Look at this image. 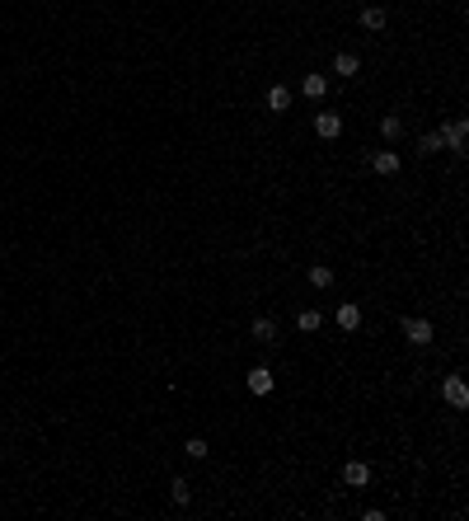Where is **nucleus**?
Masks as SVG:
<instances>
[{"label":"nucleus","mask_w":469,"mask_h":521,"mask_svg":"<svg viewBox=\"0 0 469 521\" xmlns=\"http://www.w3.org/2000/svg\"><path fill=\"white\" fill-rule=\"evenodd\" d=\"M319 324H324V319H319V310H300V315H296V329H300V333H314Z\"/></svg>","instance_id":"f3484780"},{"label":"nucleus","mask_w":469,"mask_h":521,"mask_svg":"<svg viewBox=\"0 0 469 521\" xmlns=\"http://www.w3.org/2000/svg\"><path fill=\"white\" fill-rule=\"evenodd\" d=\"M380 137H385V141H399V137H404V118H399V113H385V118H380Z\"/></svg>","instance_id":"9b49d317"},{"label":"nucleus","mask_w":469,"mask_h":521,"mask_svg":"<svg viewBox=\"0 0 469 521\" xmlns=\"http://www.w3.org/2000/svg\"><path fill=\"white\" fill-rule=\"evenodd\" d=\"M314 132H319L324 141H338V137H343V118H338V113H314Z\"/></svg>","instance_id":"39448f33"},{"label":"nucleus","mask_w":469,"mask_h":521,"mask_svg":"<svg viewBox=\"0 0 469 521\" xmlns=\"http://www.w3.org/2000/svg\"><path fill=\"white\" fill-rule=\"evenodd\" d=\"M253 343H277V324H272V319H253Z\"/></svg>","instance_id":"4468645a"},{"label":"nucleus","mask_w":469,"mask_h":521,"mask_svg":"<svg viewBox=\"0 0 469 521\" xmlns=\"http://www.w3.org/2000/svg\"><path fill=\"white\" fill-rule=\"evenodd\" d=\"M404 338H408L413 347H427V343H432V319L408 315V319H404Z\"/></svg>","instance_id":"7ed1b4c3"},{"label":"nucleus","mask_w":469,"mask_h":521,"mask_svg":"<svg viewBox=\"0 0 469 521\" xmlns=\"http://www.w3.org/2000/svg\"><path fill=\"white\" fill-rule=\"evenodd\" d=\"M188 498H192V489H188V479H174V503L183 507V503H188Z\"/></svg>","instance_id":"a211bd4d"},{"label":"nucleus","mask_w":469,"mask_h":521,"mask_svg":"<svg viewBox=\"0 0 469 521\" xmlns=\"http://www.w3.org/2000/svg\"><path fill=\"white\" fill-rule=\"evenodd\" d=\"M310 286H319V291L333 286V268H328V263H314V268H310Z\"/></svg>","instance_id":"dca6fc26"},{"label":"nucleus","mask_w":469,"mask_h":521,"mask_svg":"<svg viewBox=\"0 0 469 521\" xmlns=\"http://www.w3.org/2000/svg\"><path fill=\"white\" fill-rule=\"evenodd\" d=\"M300 90H305V99H324V95H328V76H319V71H314V76L300 80Z\"/></svg>","instance_id":"9d476101"},{"label":"nucleus","mask_w":469,"mask_h":521,"mask_svg":"<svg viewBox=\"0 0 469 521\" xmlns=\"http://www.w3.org/2000/svg\"><path fill=\"white\" fill-rule=\"evenodd\" d=\"M357 324H361V305H352V300H347V305H338V329L352 333Z\"/></svg>","instance_id":"ddd939ff"},{"label":"nucleus","mask_w":469,"mask_h":521,"mask_svg":"<svg viewBox=\"0 0 469 521\" xmlns=\"http://www.w3.org/2000/svg\"><path fill=\"white\" fill-rule=\"evenodd\" d=\"M272 390V371L267 366H253L249 371V395H267Z\"/></svg>","instance_id":"1a4fd4ad"},{"label":"nucleus","mask_w":469,"mask_h":521,"mask_svg":"<svg viewBox=\"0 0 469 521\" xmlns=\"http://www.w3.org/2000/svg\"><path fill=\"white\" fill-rule=\"evenodd\" d=\"M357 71H361L357 52H338V57H333V76H357Z\"/></svg>","instance_id":"6e6552de"},{"label":"nucleus","mask_w":469,"mask_h":521,"mask_svg":"<svg viewBox=\"0 0 469 521\" xmlns=\"http://www.w3.org/2000/svg\"><path fill=\"white\" fill-rule=\"evenodd\" d=\"M352 5H361V0H352Z\"/></svg>","instance_id":"aec40b11"},{"label":"nucleus","mask_w":469,"mask_h":521,"mask_svg":"<svg viewBox=\"0 0 469 521\" xmlns=\"http://www.w3.org/2000/svg\"><path fill=\"white\" fill-rule=\"evenodd\" d=\"M399 165H404L399 151H375V155H371V169L375 174H399Z\"/></svg>","instance_id":"423d86ee"},{"label":"nucleus","mask_w":469,"mask_h":521,"mask_svg":"<svg viewBox=\"0 0 469 521\" xmlns=\"http://www.w3.org/2000/svg\"><path fill=\"white\" fill-rule=\"evenodd\" d=\"M437 137H441V151H455V155H460V151H465V137H469V123H465V118H455V123L441 127Z\"/></svg>","instance_id":"f257e3e1"},{"label":"nucleus","mask_w":469,"mask_h":521,"mask_svg":"<svg viewBox=\"0 0 469 521\" xmlns=\"http://www.w3.org/2000/svg\"><path fill=\"white\" fill-rule=\"evenodd\" d=\"M441 399H446L451 409H469V385L460 376H446L441 380Z\"/></svg>","instance_id":"f03ea898"},{"label":"nucleus","mask_w":469,"mask_h":521,"mask_svg":"<svg viewBox=\"0 0 469 521\" xmlns=\"http://www.w3.org/2000/svg\"><path fill=\"white\" fill-rule=\"evenodd\" d=\"M343 484H347V489H366V484H371V465H366V460H347V465H343Z\"/></svg>","instance_id":"20e7f679"},{"label":"nucleus","mask_w":469,"mask_h":521,"mask_svg":"<svg viewBox=\"0 0 469 521\" xmlns=\"http://www.w3.org/2000/svg\"><path fill=\"white\" fill-rule=\"evenodd\" d=\"M206 451H211V446H206V437H188V442H183V456H188V460H206Z\"/></svg>","instance_id":"2eb2a0df"},{"label":"nucleus","mask_w":469,"mask_h":521,"mask_svg":"<svg viewBox=\"0 0 469 521\" xmlns=\"http://www.w3.org/2000/svg\"><path fill=\"white\" fill-rule=\"evenodd\" d=\"M385 19H390V15H385V10H380V5H361V29L380 33V29H385Z\"/></svg>","instance_id":"0eeeda50"},{"label":"nucleus","mask_w":469,"mask_h":521,"mask_svg":"<svg viewBox=\"0 0 469 521\" xmlns=\"http://www.w3.org/2000/svg\"><path fill=\"white\" fill-rule=\"evenodd\" d=\"M267 109L286 113V109H291V90H286V85H272V90H267Z\"/></svg>","instance_id":"f8f14e48"},{"label":"nucleus","mask_w":469,"mask_h":521,"mask_svg":"<svg viewBox=\"0 0 469 521\" xmlns=\"http://www.w3.org/2000/svg\"><path fill=\"white\" fill-rule=\"evenodd\" d=\"M422 151H427V155H437V151H441V137H437V132H427V137H422Z\"/></svg>","instance_id":"6ab92c4d"}]
</instances>
